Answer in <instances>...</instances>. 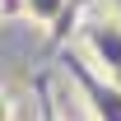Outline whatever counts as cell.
Listing matches in <instances>:
<instances>
[{"label": "cell", "mask_w": 121, "mask_h": 121, "mask_svg": "<svg viewBox=\"0 0 121 121\" xmlns=\"http://www.w3.org/2000/svg\"><path fill=\"white\" fill-rule=\"evenodd\" d=\"M0 5H5V0H0Z\"/></svg>", "instance_id": "cell-7"}, {"label": "cell", "mask_w": 121, "mask_h": 121, "mask_svg": "<svg viewBox=\"0 0 121 121\" xmlns=\"http://www.w3.org/2000/svg\"><path fill=\"white\" fill-rule=\"evenodd\" d=\"M42 121H60V117H56V107H42Z\"/></svg>", "instance_id": "cell-5"}, {"label": "cell", "mask_w": 121, "mask_h": 121, "mask_svg": "<svg viewBox=\"0 0 121 121\" xmlns=\"http://www.w3.org/2000/svg\"><path fill=\"white\" fill-rule=\"evenodd\" d=\"M0 121H14V98L0 89Z\"/></svg>", "instance_id": "cell-4"}, {"label": "cell", "mask_w": 121, "mask_h": 121, "mask_svg": "<svg viewBox=\"0 0 121 121\" xmlns=\"http://www.w3.org/2000/svg\"><path fill=\"white\" fill-rule=\"evenodd\" d=\"M117 14H121V0H117Z\"/></svg>", "instance_id": "cell-6"}, {"label": "cell", "mask_w": 121, "mask_h": 121, "mask_svg": "<svg viewBox=\"0 0 121 121\" xmlns=\"http://www.w3.org/2000/svg\"><path fill=\"white\" fill-rule=\"evenodd\" d=\"M65 5H70V0H23V19L37 23V28H51V23L65 14Z\"/></svg>", "instance_id": "cell-3"}, {"label": "cell", "mask_w": 121, "mask_h": 121, "mask_svg": "<svg viewBox=\"0 0 121 121\" xmlns=\"http://www.w3.org/2000/svg\"><path fill=\"white\" fill-rule=\"evenodd\" d=\"M79 42H84V56L98 75L117 79L121 84V14H93L84 19V28H79Z\"/></svg>", "instance_id": "cell-1"}, {"label": "cell", "mask_w": 121, "mask_h": 121, "mask_svg": "<svg viewBox=\"0 0 121 121\" xmlns=\"http://www.w3.org/2000/svg\"><path fill=\"white\" fill-rule=\"evenodd\" d=\"M70 79H75L79 98L89 103L93 121H121V84L117 79L98 75V70H84V65H70Z\"/></svg>", "instance_id": "cell-2"}]
</instances>
